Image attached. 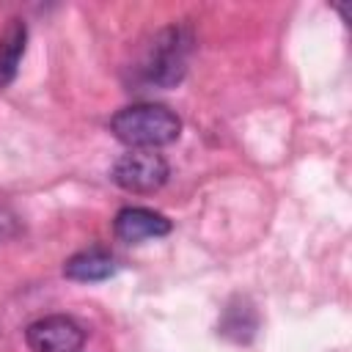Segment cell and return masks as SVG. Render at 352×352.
I'll return each mask as SVG.
<instances>
[{
  "instance_id": "7a4b0ae2",
  "label": "cell",
  "mask_w": 352,
  "mask_h": 352,
  "mask_svg": "<svg viewBox=\"0 0 352 352\" xmlns=\"http://www.w3.org/2000/svg\"><path fill=\"white\" fill-rule=\"evenodd\" d=\"M190 47H192V36H190L187 28H182V25L162 28L154 36L151 50L146 55V66H143L146 69V80L160 85V88L176 85L187 72Z\"/></svg>"
},
{
  "instance_id": "6da1fadb",
  "label": "cell",
  "mask_w": 352,
  "mask_h": 352,
  "mask_svg": "<svg viewBox=\"0 0 352 352\" xmlns=\"http://www.w3.org/2000/svg\"><path fill=\"white\" fill-rule=\"evenodd\" d=\"M110 132L129 148L157 151L179 138L182 118L165 104L140 102V104H129L118 110L110 118Z\"/></svg>"
},
{
  "instance_id": "ba28073f",
  "label": "cell",
  "mask_w": 352,
  "mask_h": 352,
  "mask_svg": "<svg viewBox=\"0 0 352 352\" xmlns=\"http://www.w3.org/2000/svg\"><path fill=\"white\" fill-rule=\"evenodd\" d=\"M220 333L234 341H250L256 333V314L250 305H228L220 322Z\"/></svg>"
},
{
  "instance_id": "9c48e42d",
  "label": "cell",
  "mask_w": 352,
  "mask_h": 352,
  "mask_svg": "<svg viewBox=\"0 0 352 352\" xmlns=\"http://www.w3.org/2000/svg\"><path fill=\"white\" fill-rule=\"evenodd\" d=\"M14 231H16V226H14V217H11L8 212H3V209H0V239L11 236Z\"/></svg>"
},
{
  "instance_id": "277c9868",
  "label": "cell",
  "mask_w": 352,
  "mask_h": 352,
  "mask_svg": "<svg viewBox=\"0 0 352 352\" xmlns=\"http://www.w3.org/2000/svg\"><path fill=\"white\" fill-rule=\"evenodd\" d=\"M25 341L33 352H80L85 344V330L72 316L52 314L28 324Z\"/></svg>"
},
{
  "instance_id": "3957f363",
  "label": "cell",
  "mask_w": 352,
  "mask_h": 352,
  "mask_svg": "<svg viewBox=\"0 0 352 352\" xmlns=\"http://www.w3.org/2000/svg\"><path fill=\"white\" fill-rule=\"evenodd\" d=\"M110 176L121 190L135 192V195H148V192H157L168 182V162L157 151L129 148L126 154L116 160Z\"/></svg>"
},
{
  "instance_id": "5b68a950",
  "label": "cell",
  "mask_w": 352,
  "mask_h": 352,
  "mask_svg": "<svg viewBox=\"0 0 352 352\" xmlns=\"http://www.w3.org/2000/svg\"><path fill=\"white\" fill-rule=\"evenodd\" d=\"M113 231L121 242L138 245V242H146V239L165 236L170 231V220L165 214L154 212V209H146V206H126L116 214Z\"/></svg>"
},
{
  "instance_id": "52a82bcc",
  "label": "cell",
  "mask_w": 352,
  "mask_h": 352,
  "mask_svg": "<svg viewBox=\"0 0 352 352\" xmlns=\"http://www.w3.org/2000/svg\"><path fill=\"white\" fill-rule=\"evenodd\" d=\"M25 44H28V25L19 16L8 19L6 28L0 30V88H8L16 80Z\"/></svg>"
},
{
  "instance_id": "8992f818",
  "label": "cell",
  "mask_w": 352,
  "mask_h": 352,
  "mask_svg": "<svg viewBox=\"0 0 352 352\" xmlns=\"http://www.w3.org/2000/svg\"><path fill=\"white\" fill-rule=\"evenodd\" d=\"M113 272H116L113 253L99 248V245L74 253L63 264V275L69 280H77V283H99V280H107Z\"/></svg>"
}]
</instances>
